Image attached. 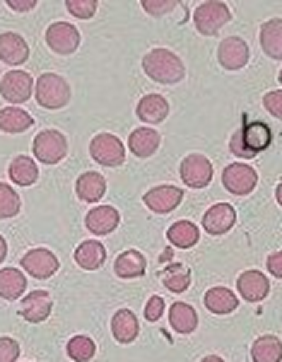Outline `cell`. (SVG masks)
Returning a JSON list of instances; mask_svg holds the SVG:
<instances>
[{"instance_id":"cell-1","label":"cell","mask_w":282,"mask_h":362,"mask_svg":"<svg viewBox=\"0 0 282 362\" xmlns=\"http://www.w3.org/2000/svg\"><path fill=\"white\" fill-rule=\"evenodd\" d=\"M143 70L155 83L176 85L186 78V66L174 51L169 49H152L143 56Z\"/></svg>"},{"instance_id":"cell-2","label":"cell","mask_w":282,"mask_h":362,"mask_svg":"<svg viewBox=\"0 0 282 362\" xmlns=\"http://www.w3.org/2000/svg\"><path fill=\"white\" fill-rule=\"evenodd\" d=\"M270 143H273L270 126L263 124V121H251V124H244L234 133L232 140H229V150L242 160H251V157L261 155L263 150H268Z\"/></svg>"},{"instance_id":"cell-3","label":"cell","mask_w":282,"mask_h":362,"mask_svg":"<svg viewBox=\"0 0 282 362\" xmlns=\"http://www.w3.org/2000/svg\"><path fill=\"white\" fill-rule=\"evenodd\" d=\"M34 99L44 109H63L70 102V85L63 75L44 73L39 75L37 87H34Z\"/></svg>"},{"instance_id":"cell-4","label":"cell","mask_w":282,"mask_h":362,"mask_svg":"<svg viewBox=\"0 0 282 362\" xmlns=\"http://www.w3.org/2000/svg\"><path fill=\"white\" fill-rule=\"evenodd\" d=\"M229 20H232V13H229V8L225 3H220V0L201 3L196 8V13H193V25H196L198 34H203V37H213Z\"/></svg>"},{"instance_id":"cell-5","label":"cell","mask_w":282,"mask_h":362,"mask_svg":"<svg viewBox=\"0 0 282 362\" xmlns=\"http://www.w3.org/2000/svg\"><path fill=\"white\" fill-rule=\"evenodd\" d=\"M32 150L39 162H44V165H56V162H61L63 157L68 155V140L61 131H56V128H46V131H41L39 136L34 138Z\"/></svg>"},{"instance_id":"cell-6","label":"cell","mask_w":282,"mask_h":362,"mask_svg":"<svg viewBox=\"0 0 282 362\" xmlns=\"http://www.w3.org/2000/svg\"><path fill=\"white\" fill-rule=\"evenodd\" d=\"M90 155L94 162H99V165H104V167H119L123 165V160H126V148H123L121 140L116 136H111V133H99L90 143Z\"/></svg>"},{"instance_id":"cell-7","label":"cell","mask_w":282,"mask_h":362,"mask_svg":"<svg viewBox=\"0 0 282 362\" xmlns=\"http://www.w3.org/2000/svg\"><path fill=\"white\" fill-rule=\"evenodd\" d=\"M222 184L229 194L234 196H249L258 184V174L254 167L244 165V162H234L222 172Z\"/></svg>"},{"instance_id":"cell-8","label":"cell","mask_w":282,"mask_h":362,"mask_svg":"<svg viewBox=\"0 0 282 362\" xmlns=\"http://www.w3.org/2000/svg\"><path fill=\"white\" fill-rule=\"evenodd\" d=\"M0 95L10 104H22L34 95V80L25 70H10L0 78Z\"/></svg>"},{"instance_id":"cell-9","label":"cell","mask_w":282,"mask_h":362,"mask_svg":"<svg viewBox=\"0 0 282 362\" xmlns=\"http://www.w3.org/2000/svg\"><path fill=\"white\" fill-rule=\"evenodd\" d=\"M46 44L58 56H70L80 46V32L70 22H54L46 29Z\"/></svg>"},{"instance_id":"cell-10","label":"cell","mask_w":282,"mask_h":362,"mask_svg":"<svg viewBox=\"0 0 282 362\" xmlns=\"http://www.w3.org/2000/svg\"><path fill=\"white\" fill-rule=\"evenodd\" d=\"M181 181L191 189H205L213 181V162L205 155H188L179 167Z\"/></svg>"},{"instance_id":"cell-11","label":"cell","mask_w":282,"mask_h":362,"mask_svg":"<svg viewBox=\"0 0 282 362\" xmlns=\"http://www.w3.org/2000/svg\"><path fill=\"white\" fill-rule=\"evenodd\" d=\"M143 201L152 213L167 215L179 208V203L184 201V189H179V186H174V184H162V186L150 189L148 194L143 196Z\"/></svg>"},{"instance_id":"cell-12","label":"cell","mask_w":282,"mask_h":362,"mask_svg":"<svg viewBox=\"0 0 282 362\" xmlns=\"http://www.w3.org/2000/svg\"><path fill=\"white\" fill-rule=\"evenodd\" d=\"M22 268L29 273V276H34V278H39V280H46V278H51V276H56V271H58V259H56V254L54 251H49V249H29L25 256H22Z\"/></svg>"},{"instance_id":"cell-13","label":"cell","mask_w":282,"mask_h":362,"mask_svg":"<svg viewBox=\"0 0 282 362\" xmlns=\"http://www.w3.org/2000/svg\"><path fill=\"white\" fill-rule=\"evenodd\" d=\"M249 44L239 37H227L225 42L217 46V61L227 70H242L249 63Z\"/></svg>"},{"instance_id":"cell-14","label":"cell","mask_w":282,"mask_h":362,"mask_svg":"<svg viewBox=\"0 0 282 362\" xmlns=\"http://www.w3.org/2000/svg\"><path fill=\"white\" fill-rule=\"evenodd\" d=\"M51 309H54L51 295L46 290H34L20 302V317L29 324H41L51 317Z\"/></svg>"},{"instance_id":"cell-15","label":"cell","mask_w":282,"mask_h":362,"mask_svg":"<svg viewBox=\"0 0 282 362\" xmlns=\"http://www.w3.org/2000/svg\"><path fill=\"white\" fill-rule=\"evenodd\" d=\"M237 223V210L229 203H217V206L208 208L203 215V227L210 235H225Z\"/></svg>"},{"instance_id":"cell-16","label":"cell","mask_w":282,"mask_h":362,"mask_svg":"<svg viewBox=\"0 0 282 362\" xmlns=\"http://www.w3.org/2000/svg\"><path fill=\"white\" fill-rule=\"evenodd\" d=\"M121 223V215L119 210L114 206H99V208H92L85 218V227L97 237H104V235H111V232L119 227Z\"/></svg>"},{"instance_id":"cell-17","label":"cell","mask_w":282,"mask_h":362,"mask_svg":"<svg viewBox=\"0 0 282 362\" xmlns=\"http://www.w3.org/2000/svg\"><path fill=\"white\" fill-rule=\"evenodd\" d=\"M237 290L246 302H263L270 293V280L261 271H244L237 278Z\"/></svg>"},{"instance_id":"cell-18","label":"cell","mask_w":282,"mask_h":362,"mask_svg":"<svg viewBox=\"0 0 282 362\" xmlns=\"http://www.w3.org/2000/svg\"><path fill=\"white\" fill-rule=\"evenodd\" d=\"M29 58V46L17 32L0 34V61L8 66H22Z\"/></svg>"},{"instance_id":"cell-19","label":"cell","mask_w":282,"mask_h":362,"mask_svg":"<svg viewBox=\"0 0 282 362\" xmlns=\"http://www.w3.org/2000/svg\"><path fill=\"white\" fill-rule=\"evenodd\" d=\"M160 131H155V128H135L131 138H128V150L135 157H152L157 153V148H160Z\"/></svg>"},{"instance_id":"cell-20","label":"cell","mask_w":282,"mask_h":362,"mask_svg":"<svg viewBox=\"0 0 282 362\" xmlns=\"http://www.w3.org/2000/svg\"><path fill=\"white\" fill-rule=\"evenodd\" d=\"M111 334H114L116 343H133L135 338L140 334V324H138V317L131 312V309H119L111 319Z\"/></svg>"},{"instance_id":"cell-21","label":"cell","mask_w":282,"mask_h":362,"mask_svg":"<svg viewBox=\"0 0 282 362\" xmlns=\"http://www.w3.org/2000/svg\"><path fill=\"white\" fill-rule=\"evenodd\" d=\"M104 261H107V247L97 239H87L75 249V264L85 271H97L104 266Z\"/></svg>"},{"instance_id":"cell-22","label":"cell","mask_w":282,"mask_h":362,"mask_svg":"<svg viewBox=\"0 0 282 362\" xmlns=\"http://www.w3.org/2000/svg\"><path fill=\"white\" fill-rule=\"evenodd\" d=\"M135 114L145 124H160L169 116V102L162 95H145L135 107Z\"/></svg>"},{"instance_id":"cell-23","label":"cell","mask_w":282,"mask_h":362,"mask_svg":"<svg viewBox=\"0 0 282 362\" xmlns=\"http://www.w3.org/2000/svg\"><path fill=\"white\" fill-rule=\"evenodd\" d=\"M114 271H116V276L123 278V280L140 278V276H145V271H148V259L135 249L123 251L121 256H116Z\"/></svg>"},{"instance_id":"cell-24","label":"cell","mask_w":282,"mask_h":362,"mask_svg":"<svg viewBox=\"0 0 282 362\" xmlns=\"http://www.w3.org/2000/svg\"><path fill=\"white\" fill-rule=\"evenodd\" d=\"M75 191H78V198L82 203H97L99 198L107 194V179L99 172H85L80 174Z\"/></svg>"},{"instance_id":"cell-25","label":"cell","mask_w":282,"mask_h":362,"mask_svg":"<svg viewBox=\"0 0 282 362\" xmlns=\"http://www.w3.org/2000/svg\"><path fill=\"white\" fill-rule=\"evenodd\" d=\"M169 324H172V329L176 334H193V331L198 329V314L196 309H193L188 302H174L172 307H169Z\"/></svg>"},{"instance_id":"cell-26","label":"cell","mask_w":282,"mask_h":362,"mask_svg":"<svg viewBox=\"0 0 282 362\" xmlns=\"http://www.w3.org/2000/svg\"><path fill=\"white\" fill-rule=\"evenodd\" d=\"M261 49L266 51L270 58H275V61H282V20H280V17L263 22V27H261Z\"/></svg>"},{"instance_id":"cell-27","label":"cell","mask_w":282,"mask_h":362,"mask_svg":"<svg viewBox=\"0 0 282 362\" xmlns=\"http://www.w3.org/2000/svg\"><path fill=\"white\" fill-rule=\"evenodd\" d=\"M27 290V278L17 268H0V297L3 300H20V295H25Z\"/></svg>"},{"instance_id":"cell-28","label":"cell","mask_w":282,"mask_h":362,"mask_svg":"<svg viewBox=\"0 0 282 362\" xmlns=\"http://www.w3.org/2000/svg\"><path fill=\"white\" fill-rule=\"evenodd\" d=\"M254 362H282V341L278 336H258L251 346Z\"/></svg>"},{"instance_id":"cell-29","label":"cell","mask_w":282,"mask_h":362,"mask_svg":"<svg viewBox=\"0 0 282 362\" xmlns=\"http://www.w3.org/2000/svg\"><path fill=\"white\" fill-rule=\"evenodd\" d=\"M167 239L179 249H191V247H196L198 239H201V230H198L191 220H179V223H174L167 230Z\"/></svg>"},{"instance_id":"cell-30","label":"cell","mask_w":282,"mask_h":362,"mask_svg":"<svg viewBox=\"0 0 282 362\" xmlns=\"http://www.w3.org/2000/svg\"><path fill=\"white\" fill-rule=\"evenodd\" d=\"M205 307L213 314H232L239 307V300L229 288H213L205 293Z\"/></svg>"},{"instance_id":"cell-31","label":"cell","mask_w":282,"mask_h":362,"mask_svg":"<svg viewBox=\"0 0 282 362\" xmlns=\"http://www.w3.org/2000/svg\"><path fill=\"white\" fill-rule=\"evenodd\" d=\"M34 119L20 107H5L0 109V131L3 133H22L32 128Z\"/></svg>"},{"instance_id":"cell-32","label":"cell","mask_w":282,"mask_h":362,"mask_svg":"<svg viewBox=\"0 0 282 362\" xmlns=\"http://www.w3.org/2000/svg\"><path fill=\"white\" fill-rule=\"evenodd\" d=\"M8 172H10V179H13L17 186H32L34 181L39 179L37 162H34L32 157H25V155L15 157V160L10 162Z\"/></svg>"},{"instance_id":"cell-33","label":"cell","mask_w":282,"mask_h":362,"mask_svg":"<svg viewBox=\"0 0 282 362\" xmlns=\"http://www.w3.org/2000/svg\"><path fill=\"white\" fill-rule=\"evenodd\" d=\"M162 283L172 293H186L188 285H191V268L174 261V264H169L162 271Z\"/></svg>"},{"instance_id":"cell-34","label":"cell","mask_w":282,"mask_h":362,"mask_svg":"<svg viewBox=\"0 0 282 362\" xmlns=\"http://www.w3.org/2000/svg\"><path fill=\"white\" fill-rule=\"evenodd\" d=\"M97 355V343L90 336H73L68 341V358L75 362H90Z\"/></svg>"},{"instance_id":"cell-35","label":"cell","mask_w":282,"mask_h":362,"mask_svg":"<svg viewBox=\"0 0 282 362\" xmlns=\"http://www.w3.org/2000/svg\"><path fill=\"white\" fill-rule=\"evenodd\" d=\"M22 208V201H20V194L13 189L10 184H3L0 181V220H8V218H15Z\"/></svg>"},{"instance_id":"cell-36","label":"cell","mask_w":282,"mask_h":362,"mask_svg":"<svg viewBox=\"0 0 282 362\" xmlns=\"http://www.w3.org/2000/svg\"><path fill=\"white\" fill-rule=\"evenodd\" d=\"M68 13L73 17H78V20H90V17L97 15V0H68L66 3Z\"/></svg>"},{"instance_id":"cell-37","label":"cell","mask_w":282,"mask_h":362,"mask_svg":"<svg viewBox=\"0 0 282 362\" xmlns=\"http://www.w3.org/2000/svg\"><path fill=\"white\" fill-rule=\"evenodd\" d=\"M20 358V343L10 336H0V362H17Z\"/></svg>"},{"instance_id":"cell-38","label":"cell","mask_w":282,"mask_h":362,"mask_svg":"<svg viewBox=\"0 0 282 362\" xmlns=\"http://www.w3.org/2000/svg\"><path fill=\"white\" fill-rule=\"evenodd\" d=\"M263 107L268 114H273L275 119L282 121V92H266L263 97Z\"/></svg>"},{"instance_id":"cell-39","label":"cell","mask_w":282,"mask_h":362,"mask_svg":"<svg viewBox=\"0 0 282 362\" xmlns=\"http://www.w3.org/2000/svg\"><path fill=\"white\" fill-rule=\"evenodd\" d=\"M143 8H145V13L160 17L164 13H172L176 8V3H172V0H155V3H152V0H143Z\"/></svg>"},{"instance_id":"cell-40","label":"cell","mask_w":282,"mask_h":362,"mask_svg":"<svg viewBox=\"0 0 282 362\" xmlns=\"http://www.w3.org/2000/svg\"><path fill=\"white\" fill-rule=\"evenodd\" d=\"M162 312H164V300H162V297H157V295L150 297L148 305H145V317H148V321H160Z\"/></svg>"},{"instance_id":"cell-41","label":"cell","mask_w":282,"mask_h":362,"mask_svg":"<svg viewBox=\"0 0 282 362\" xmlns=\"http://www.w3.org/2000/svg\"><path fill=\"white\" fill-rule=\"evenodd\" d=\"M266 266H268L270 276L282 280V251H275V254H270L268 261H266Z\"/></svg>"},{"instance_id":"cell-42","label":"cell","mask_w":282,"mask_h":362,"mask_svg":"<svg viewBox=\"0 0 282 362\" xmlns=\"http://www.w3.org/2000/svg\"><path fill=\"white\" fill-rule=\"evenodd\" d=\"M34 0H25V3H17V0H8V8L17 10V13H25V10H32L34 8Z\"/></svg>"},{"instance_id":"cell-43","label":"cell","mask_w":282,"mask_h":362,"mask_svg":"<svg viewBox=\"0 0 282 362\" xmlns=\"http://www.w3.org/2000/svg\"><path fill=\"white\" fill-rule=\"evenodd\" d=\"M5 256H8V242H5V239L0 237V264L5 261Z\"/></svg>"},{"instance_id":"cell-44","label":"cell","mask_w":282,"mask_h":362,"mask_svg":"<svg viewBox=\"0 0 282 362\" xmlns=\"http://www.w3.org/2000/svg\"><path fill=\"white\" fill-rule=\"evenodd\" d=\"M201 362H225V360H222L220 355H205Z\"/></svg>"},{"instance_id":"cell-45","label":"cell","mask_w":282,"mask_h":362,"mask_svg":"<svg viewBox=\"0 0 282 362\" xmlns=\"http://www.w3.org/2000/svg\"><path fill=\"white\" fill-rule=\"evenodd\" d=\"M275 198H278V203L282 206V181L278 184V189H275Z\"/></svg>"},{"instance_id":"cell-46","label":"cell","mask_w":282,"mask_h":362,"mask_svg":"<svg viewBox=\"0 0 282 362\" xmlns=\"http://www.w3.org/2000/svg\"><path fill=\"white\" fill-rule=\"evenodd\" d=\"M278 80H280V85H282V70H280V75H278Z\"/></svg>"}]
</instances>
